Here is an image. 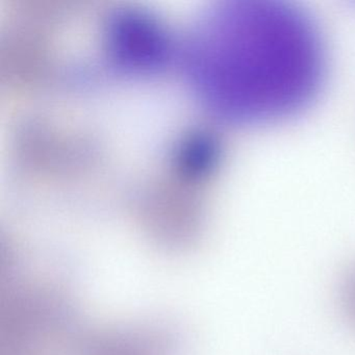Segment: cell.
I'll list each match as a JSON object with an SVG mask.
<instances>
[{
	"mask_svg": "<svg viewBox=\"0 0 355 355\" xmlns=\"http://www.w3.org/2000/svg\"><path fill=\"white\" fill-rule=\"evenodd\" d=\"M193 92L218 117L240 123L302 109L323 76L321 41L309 18L271 1H236L195 24L184 49Z\"/></svg>",
	"mask_w": 355,
	"mask_h": 355,
	"instance_id": "obj_1",
	"label": "cell"
},
{
	"mask_svg": "<svg viewBox=\"0 0 355 355\" xmlns=\"http://www.w3.org/2000/svg\"><path fill=\"white\" fill-rule=\"evenodd\" d=\"M340 302L346 317L355 324V267L343 279L340 288Z\"/></svg>",
	"mask_w": 355,
	"mask_h": 355,
	"instance_id": "obj_2",
	"label": "cell"
}]
</instances>
